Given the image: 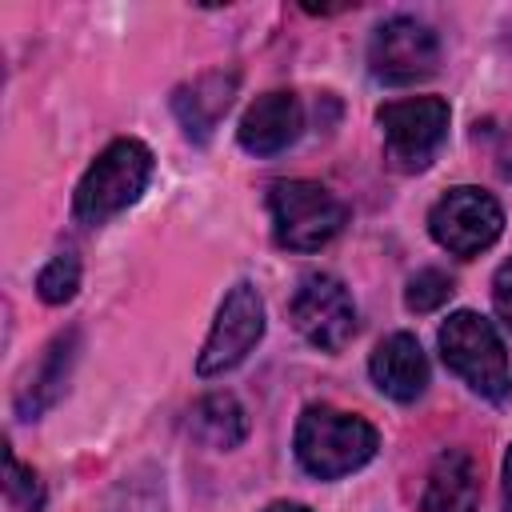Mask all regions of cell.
Wrapping results in <instances>:
<instances>
[{
	"mask_svg": "<svg viewBox=\"0 0 512 512\" xmlns=\"http://www.w3.org/2000/svg\"><path fill=\"white\" fill-rule=\"evenodd\" d=\"M376 120L384 132L388 160L404 172L428 168L436 148L448 136V104L440 96H412V100L384 104Z\"/></svg>",
	"mask_w": 512,
	"mask_h": 512,
	"instance_id": "6",
	"label": "cell"
},
{
	"mask_svg": "<svg viewBox=\"0 0 512 512\" xmlns=\"http://www.w3.org/2000/svg\"><path fill=\"white\" fill-rule=\"evenodd\" d=\"M440 356L476 396L504 400L512 392L504 340L480 312H452L440 324Z\"/></svg>",
	"mask_w": 512,
	"mask_h": 512,
	"instance_id": "3",
	"label": "cell"
},
{
	"mask_svg": "<svg viewBox=\"0 0 512 512\" xmlns=\"http://www.w3.org/2000/svg\"><path fill=\"white\" fill-rule=\"evenodd\" d=\"M504 512H512V444L504 456Z\"/></svg>",
	"mask_w": 512,
	"mask_h": 512,
	"instance_id": "20",
	"label": "cell"
},
{
	"mask_svg": "<svg viewBox=\"0 0 512 512\" xmlns=\"http://www.w3.org/2000/svg\"><path fill=\"white\" fill-rule=\"evenodd\" d=\"M304 128V108L296 100V92H264L248 104L244 120H240V148L252 156H276L288 144H296Z\"/></svg>",
	"mask_w": 512,
	"mask_h": 512,
	"instance_id": "10",
	"label": "cell"
},
{
	"mask_svg": "<svg viewBox=\"0 0 512 512\" xmlns=\"http://www.w3.org/2000/svg\"><path fill=\"white\" fill-rule=\"evenodd\" d=\"M264 336V300L260 292L240 280L236 288H228L216 320H212V332L196 356V372L200 376H220L228 368H236Z\"/></svg>",
	"mask_w": 512,
	"mask_h": 512,
	"instance_id": "9",
	"label": "cell"
},
{
	"mask_svg": "<svg viewBox=\"0 0 512 512\" xmlns=\"http://www.w3.org/2000/svg\"><path fill=\"white\" fill-rule=\"evenodd\" d=\"M368 372L376 380V388L400 404L416 400L428 384V360H424V348L416 344V336L408 332H392L376 344L372 360H368Z\"/></svg>",
	"mask_w": 512,
	"mask_h": 512,
	"instance_id": "11",
	"label": "cell"
},
{
	"mask_svg": "<svg viewBox=\"0 0 512 512\" xmlns=\"http://www.w3.org/2000/svg\"><path fill=\"white\" fill-rule=\"evenodd\" d=\"M148 176H152V152L148 144L124 136V140H112L84 172V180L76 184V196H72V212L80 224H104L108 216L124 212L128 204L140 200V192L148 188Z\"/></svg>",
	"mask_w": 512,
	"mask_h": 512,
	"instance_id": "2",
	"label": "cell"
},
{
	"mask_svg": "<svg viewBox=\"0 0 512 512\" xmlns=\"http://www.w3.org/2000/svg\"><path fill=\"white\" fill-rule=\"evenodd\" d=\"M264 512H308L304 504H272V508H264Z\"/></svg>",
	"mask_w": 512,
	"mask_h": 512,
	"instance_id": "21",
	"label": "cell"
},
{
	"mask_svg": "<svg viewBox=\"0 0 512 512\" xmlns=\"http://www.w3.org/2000/svg\"><path fill=\"white\" fill-rule=\"evenodd\" d=\"M268 212H272V236L288 252L324 248L348 220L344 200L316 180H276L268 188Z\"/></svg>",
	"mask_w": 512,
	"mask_h": 512,
	"instance_id": "4",
	"label": "cell"
},
{
	"mask_svg": "<svg viewBox=\"0 0 512 512\" xmlns=\"http://www.w3.org/2000/svg\"><path fill=\"white\" fill-rule=\"evenodd\" d=\"M440 64V36L416 16L384 20L368 40V68L384 84H416Z\"/></svg>",
	"mask_w": 512,
	"mask_h": 512,
	"instance_id": "7",
	"label": "cell"
},
{
	"mask_svg": "<svg viewBox=\"0 0 512 512\" xmlns=\"http://www.w3.org/2000/svg\"><path fill=\"white\" fill-rule=\"evenodd\" d=\"M236 96V72H204L172 92V112L192 140H208Z\"/></svg>",
	"mask_w": 512,
	"mask_h": 512,
	"instance_id": "12",
	"label": "cell"
},
{
	"mask_svg": "<svg viewBox=\"0 0 512 512\" xmlns=\"http://www.w3.org/2000/svg\"><path fill=\"white\" fill-rule=\"evenodd\" d=\"M428 232L440 248H448L452 256H480L484 248H492L504 232V212L500 204L480 192V188H452L444 192L432 212H428Z\"/></svg>",
	"mask_w": 512,
	"mask_h": 512,
	"instance_id": "5",
	"label": "cell"
},
{
	"mask_svg": "<svg viewBox=\"0 0 512 512\" xmlns=\"http://www.w3.org/2000/svg\"><path fill=\"white\" fill-rule=\"evenodd\" d=\"M244 432H248V416L236 404V396L212 392V396L196 400V408H192V436L200 444L228 452V448H236L244 440Z\"/></svg>",
	"mask_w": 512,
	"mask_h": 512,
	"instance_id": "15",
	"label": "cell"
},
{
	"mask_svg": "<svg viewBox=\"0 0 512 512\" xmlns=\"http://www.w3.org/2000/svg\"><path fill=\"white\" fill-rule=\"evenodd\" d=\"M72 360H76V328H68L64 336H56V340L44 348L40 364L32 368L28 384L20 388L16 412H20L24 420H32V416H40L44 408L56 404V396L64 392V380H68V372H72Z\"/></svg>",
	"mask_w": 512,
	"mask_h": 512,
	"instance_id": "14",
	"label": "cell"
},
{
	"mask_svg": "<svg viewBox=\"0 0 512 512\" xmlns=\"http://www.w3.org/2000/svg\"><path fill=\"white\" fill-rule=\"evenodd\" d=\"M288 312H292L296 332L320 352H340L356 336V304L348 288L328 272H308Z\"/></svg>",
	"mask_w": 512,
	"mask_h": 512,
	"instance_id": "8",
	"label": "cell"
},
{
	"mask_svg": "<svg viewBox=\"0 0 512 512\" xmlns=\"http://www.w3.org/2000/svg\"><path fill=\"white\" fill-rule=\"evenodd\" d=\"M448 296H452V276L440 272V268H420L408 280V292H404V300H408L412 312H436Z\"/></svg>",
	"mask_w": 512,
	"mask_h": 512,
	"instance_id": "18",
	"label": "cell"
},
{
	"mask_svg": "<svg viewBox=\"0 0 512 512\" xmlns=\"http://www.w3.org/2000/svg\"><path fill=\"white\" fill-rule=\"evenodd\" d=\"M376 448V428L332 404H312L296 420V460L316 480H340L364 468L376 456Z\"/></svg>",
	"mask_w": 512,
	"mask_h": 512,
	"instance_id": "1",
	"label": "cell"
},
{
	"mask_svg": "<svg viewBox=\"0 0 512 512\" xmlns=\"http://www.w3.org/2000/svg\"><path fill=\"white\" fill-rule=\"evenodd\" d=\"M492 304H496V316L512 328V260H504L496 268V280H492Z\"/></svg>",
	"mask_w": 512,
	"mask_h": 512,
	"instance_id": "19",
	"label": "cell"
},
{
	"mask_svg": "<svg viewBox=\"0 0 512 512\" xmlns=\"http://www.w3.org/2000/svg\"><path fill=\"white\" fill-rule=\"evenodd\" d=\"M476 504H480V480L472 456L460 448L440 452L428 472L420 512H476Z\"/></svg>",
	"mask_w": 512,
	"mask_h": 512,
	"instance_id": "13",
	"label": "cell"
},
{
	"mask_svg": "<svg viewBox=\"0 0 512 512\" xmlns=\"http://www.w3.org/2000/svg\"><path fill=\"white\" fill-rule=\"evenodd\" d=\"M76 288H80V260L72 252H56L36 276V292L44 304H64L76 296Z\"/></svg>",
	"mask_w": 512,
	"mask_h": 512,
	"instance_id": "16",
	"label": "cell"
},
{
	"mask_svg": "<svg viewBox=\"0 0 512 512\" xmlns=\"http://www.w3.org/2000/svg\"><path fill=\"white\" fill-rule=\"evenodd\" d=\"M4 496H8V504L16 512H40L44 508V484H40V476L28 464H20L12 452H4Z\"/></svg>",
	"mask_w": 512,
	"mask_h": 512,
	"instance_id": "17",
	"label": "cell"
}]
</instances>
